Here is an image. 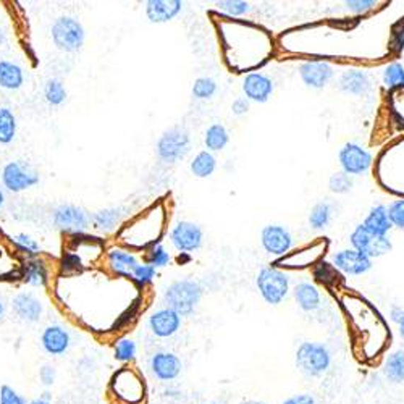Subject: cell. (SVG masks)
I'll return each mask as SVG.
<instances>
[{
	"label": "cell",
	"instance_id": "obj_1",
	"mask_svg": "<svg viewBox=\"0 0 404 404\" xmlns=\"http://www.w3.org/2000/svg\"><path fill=\"white\" fill-rule=\"evenodd\" d=\"M165 225V212L161 206H154L147 212L141 214L129 221L118 233L120 241L129 248L146 249L161 240Z\"/></svg>",
	"mask_w": 404,
	"mask_h": 404
},
{
	"label": "cell",
	"instance_id": "obj_2",
	"mask_svg": "<svg viewBox=\"0 0 404 404\" xmlns=\"http://www.w3.org/2000/svg\"><path fill=\"white\" fill-rule=\"evenodd\" d=\"M109 396L115 404H144L147 398L144 377L134 367L118 369L109 382Z\"/></svg>",
	"mask_w": 404,
	"mask_h": 404
},
{
	"label": "cell",
	"instance_id": "obj_3",
	"mask_svg": "<svg viewBox=\"0 0 404 404\" xmlns=\"http://www.w3.org/2000/svg\"><path fill=\"white\" fill-rule=\"evenodd\" d=\"M201 298H202V287L201 283L196 280L173 282L163 293L165 304L180 316L192 314Z\"/></svg>",
	"mask_w": 404,
	"mask_h": 404
},
{
	"label": "cell",
	"instance_id": "obj_4",
	"mask_svg": "<svg viewBox=\"0 0 404 404\" xmlns=\"http://www.w3.org/2000/svg\"><path fill=\"white\" fill-rule=\"evenodd\" d=\"M332 366V354L325 345L306 341L296 351V367L306 377H322Z\"/></svg>",
	"mask_w": 404,
	"mask_h": 404
},
{
	"label": "cell",
	"instance_id": "obj_5",
	"mask_svg": "<svg viewBox=\"0 0 404 404\" xmlns=\"http://www.w3.org/2000/svg\"><path fill=\"white\" fill-rule=\"evenodd\" d=\"M52 41L57 45V49L64 50V52H78L84 45L86 33L81 23L73 16H60L52 25Z\"/></svg>",
	"mask_w": 404,
	"mask_h": 404
},
{
	"label": "cell",
	"instance_id": "obj_6",
	"mask_svg": "<svg viewBox=\"0 0 404 404\" xmlns=\"http://www.w3.org/2000/svg\"><path fill=\"white\" fill-rule=\"evenodd\" d=\"M258 288L260 296H262L267 303L277 306L288 296L289 277L282 270L273 269V267H267V269H262L259 272Z\"/></svg>",
	"mask_w": 404,
	"mask_h": 404
},
{
	"label": "cell",
	"instance_id": "obj_7",
	"mask_svg": "<svg viewBox=\"0 0 404 404\" xmlns=\"http://www.w3.org/2000/svg\"><path fill=\"white\" fill-rule=\"evenodd\" d=\"M190 134L183 128H170L157 141V156L167 163H175L190 152Z\"/></svg>",
	"mask_w": 404,
	"mask_h": 404
},
{
	"label": "cell",
	"instance_id": "obj_8",
	"mask_svg": "<svg viewBox=\"0 0 404 404\" xmlns=\"http://www.w3.org/2000/svg\"><path fill=\"white\" fill-rule=\"evenodd\" d=\"M2 183L11 192H21L39 183V173L21 161L8 162L2 168Z\"/></svg>",
	"mask_w": 404,
	"mask_h": 404
},
{
	"label": "cell",
	"instance_id": "obj_9",
	"mask_svg": "<svg viewBox=\"0 0 404 404\" xmlns=\"http://www.w3.org/2000/svg\"><path fill=\"white\" fill-rule=\"evenodd\" d=\"M350 241L352 244V249L357 253L367 255L369 259L380 258L391 251L393 244L388 240V236H377L374 233L367 231L362 225H357L356 230L351 233Z\"/></svg>",
	"mask_w": 404,
	"mask_h": 404
},
{
	"label": "cell",
	"instance_id": "obj_10",
	"mask_svg": "<svg viewBox=\"0 0 404 404\" xmlns=\"http://www.w3.org/2000/svg\"><path fill=\"white\" fill-rule=\"evenodd\" d=\"M202 240L204 233L201 226L191 224V221H180L170 231V241H172L176 251L180 253L190 254L192 251H197L202 246Z\"/></svg>",
	"mask_w": 404,
	"mask_h": 404
},
{
	"label": "cell",
	"instance_id": "obj_11",
	"mask_svg": "<svg viewBox=\"0 0 404 404\" xmlns=\"http://www.w3.org/2000/svg\"><path fill=\"white\" fill-rule=\"evenodd\" d=\"M340 165L346 175H362L372 165V154L356 142H348L340 151Z\"/></svg>",
	"mask_w": 404,
	"mask_h": 404
},
{
	"label": "cell",
	"instance_id": "obj_12",
	"mask_svg": "<svg viewBox=\"0 0 404 404\" xmlns=\"http://www.w3.org/2000/svg\"><path fill=\"white\" fill-rule=\"evenodd\" d=\"M54 224L59 226L60 230L65 233H75V231H84L91 224V215L86 210L70 206V204H64L54 210Z\"/></svg>",
	"mask_w": 404,
	"mask_h": 404
},
{
	"label": "cell",
	"instance_id": "obj_13",
	"mask_svg": "<svg viewBox=\"0 0 404 404\" xmlns=\"http://www.w3.org/2000/svg\"><path fill=\"white\" fill-rule=\"evenodd\" d=\"M149 369L154 377L161 380V382H172V380L180 377L183 364H181L180 357L173 354V352L157 351L151 356Z\"/></svg>",
	"mask_w": 404,
	"mask_h": 404
},
{
	"label": "cell",
	"instance_id": "obj_14",
	"mask_svg": "<svg viewBox=\"0 0 404 404\" xmlns=\"http://www.w3.org/2000/svg\"><path fill=\"white\" fill-rule=\"evenodd\" d=\"M149 330L157 338H170L175 333H178L181 327V316L176 314L170 307H162L156 312H152L149 321H147Z\"/></svg>",
	"mask_w": 404,
	"mask_h": 404
},
{
	"label": "cell",
	"instance_id": "obj_15",
	"mask_svg": "<svg viewBox=\"0 0 404 404\" xmlns=\"http://www.w3.org/2000/svg\"><path fill=\"white\" fill-rule=\"evenodd\" d=\"M333 267L346 275H362L372 269V259L357 253L356 249H343L335 254Z\"/></svg>",
	"mask_w": 404,
	"mask_h": 404
},
{
	"label": "cell",
	"instance_id": "obj_16",
	"mask_svg": "<svg viewBox=\"0 0 404 404\" xmlns=\"http://www.w3.org/2000/svg\"><path fill=\"white\" fill-rule=\"evenodd\" d=\"M264 249L273 255H284L293 246V236L284 226L267 225L260 235Z\"/></svg>",
	"mask_w": 404,
	"mask_h": 404
},
{
	"label": "cell",
	"instance_id": "obj_17",
	"mask_svg": "<svg viewBox=\"0 0 404 404\" xmlns=\"http://www.w3.org/2000/svg\"><path fill=\"white\" fill-rule=\"evenodd\" d=\"M41 345L42 350L47 352L49 356H64L71 346V335L65 327L54 323V325L44 328L41 335Z\"/></svg>",
	"mask_w": 404,
	"mask_h": 404
},
{
	"label": "cell",
	"instance_id": "obj_18",
	"mask_svg": "<svg viewBox=\"0 0 404 404\" xmlns=\"http://www.w3.org/2000/svg\"><path fill=\"white\" fill-rule=\"evenodd\" d=\"M299 75L306 86L312 89H322L332 79L333 68L327 62H304L299 67Z\"/></svg>",
	"mask_w": 404,
	"mask_h": 404
},
{
	"label": "cell",
	"instance_id": "obj_19",
	"mask_svg": "<svg viewBox=\"0 0 404 404\" xmlns=\"http://www.w3.org/2000/svg\"><path fill=\"white\" fill-rule=\"evenodd\" d=\"M243 91L246 94L248 100L259 102V104H264L270 99V96L273 93V83L269 76H265L264 73H249V75L244 78L243 81Z\"/></svg>",
	"mask_w": 404,
	"mask_h": 404
},
{
	"label": "cell",
	"instance_id": "obj_20",
	"mask_svg": "<svg viewBox=\"0 0 404 404\" xmlns=\"http://www.w3.org/2000/svg\"><path fill=\"white\" fill-rule=\"evenodd\" d=\"M11 309L18 316L23 322L36 323L41 321L44 306L36 296L31 293H20L11 301Z\"/></svg>",
	"mask_w": 404,
	"mask_h": 404
},
{
	"label": "cell",
	"instance_id": "obj_21",
	"mask_svg": "<svg viewBox=\"0 0 404 404\" xmlns=\"http://www.w3.org/2000/svg\"><path fill=\"white\" fill-rule=\"evenodd\" d=\"M107 262H109L110 270L115 273L117 277L132 278L136 267L139 265L138 258L128 249L123 248H112L107 253Z\"/></svg>",
	"mask_w": 404,
	"mask_h": 404
},
{
	"label": "cell",
	"instance_id": "obj_22",
	"mask_svg": "<svg viewBox=\"0 0 404 404\" xmlns=\"http://www.w3.org/2000/svg\"><path fill=\"white\" fill-rule=\"evenodd\" d=\"M183 4L180 0H149L146 4L147 18L152 23H167L181 11Z\"/></svg>",
	"mask_w": 404,
	"mask_h": 404
},
{
	"label": "cell",
	"instance_id": "obj_23",
	"mask_svg": "<svg viewBox=\"0 0 404 404\" xmlns=\"http://www.w3.org/2000/svg\"><path fill=\"white\" fill-rule=\"evenodd\" d=\"M21 280L31 287H45L49 283V269L45 260L31 258L21 267Z\"/></svg>",
	"mask_w": 404,
	"mask_h": 404
},
{
	"label": "cell",
	"instance_id": "obj_24",
	"mask_svg": "<svg viewBox=\"0 0 404 404\" xmlns=\"http://www.w3.org/2000/svg\"><path fill=\"white\" fill-rule=\"evenodd\" d=\"M340 89L352 96H362L371 89V79L366 71L361 70H348L340 78Z\"/></svg>",
	"mask_w": 404,
	"mask_h": 404
},
{
	"label": "cell",
	"instance_id": "obj_25",
	"mask_svg": "<svg viewBox=\"0 0 404 404\" xmlns=\"http://www.w3.org/2000/svg\"><path fill=\"white\" fill-rule=\"evenodd\" d=\"M367 231L374 233L377 236H386L388 231L393 229L390 224L388 214H386L385 206H375L371 209V212L367 214L366 220L361 224Z\"/></svg>",
	"mask_w": 404,
	"mask_h": 404
},
{
	"label": "cell",
	"instance_id": "obj_26",
	"mask_svg": "<svg viewBox=\"0 0 404 404\" xmlns=\"http://www.w3.org/2000/svg\"><path fill=\"white\" fill-rule=\"evenodd\" d=\"M25 83V73L23 68L15 62L0 60V88L16 91Z\"/></svg>",
	"mask_w": 404,
	"mask_h": 404
},
{
	"label": "cell",
	"instance_id": "obj_27",
	"mask_svg": "<svg viewBox=\"0 0 404 404\" xmlns=\"http://www.w3.org/2000/svg\"><path fill=\"white\" fill-rule=\"evenodd\" d=\"M294 299L301 309L306 312H314L321 307V293L314 284L303 282L294 287Z\"/></svg>",
	"mask_w": 404,
	"mask_h": 404
},
{
	"label": "cell",
	"instance_id": "obj_28",
	"mask_svg": "<svg viewBox=\"0 0 404 404\" xmlns=\"http://www.w3.org/2000/svg\"><path fill=\"white\" fill-rule=\"evenodd\" d=\"M125 209L123 207H110V209H104L96 212L93 217H91V224L94 225V229L98 230H113L117 229V225L120 224V220L123 217Z\"/></svg>",
	"mask_w": 404,
	"mask_h": 404
},
{
	"label": "cell",
	"instance_id": "obj_29",
	"mask_svg": "<svg viewBox=\"0 0 404 404\" xmlns=\"http://www.w3.org/2000/svg\"><path fill=\"white\" fill-rule=\"evenodd\" d=\"M383 375L391 383L404 382V351H395L383 362Z\"/></svg>",
	"mask_w": 404,
	"mask_h": 404
},
{
	"label": "cell",
	"instance_id": "obj_30",
	"mask_svg": "<svg viewBox=\"0 0 404 404\" xmlns=\"http://www.w3.org/2000/svg\"><path fill=\"white\" fill-rule=\"evenodd\" d=\"M230 141V134L226 128L220 123H214L206 129V136H204V142L209 152H219L224 151Z\"/></svg>",
	"mask_w": 404,
	"mask_h": 404
},
{
	"label": "cell",
	"instance_id": "obj_31",
	"mask_svg": "<svg viewBox=\"0 0 404 404\" xmlns=\"http://www.w3.org/2000/svg\"><path fill=\"white\" fill-rule=\"evenodd\" d=\"M16 123L15 113L8 107H0V144H10L16 136Z\"/></svg>",
	"mask_w": 404,
	"mask_h": 404
},
{
	"label": "cell",
	"instance_id": "obj_32",
	"mask_svg": "<svg viewBox=\"0 0 404 404\" xmlns=\"http://www.w3.org/2000/svg\"><path fill=\"white\" fill-rule=\"evenodd\" d=\"M215 168H217V158L209 151L199 152L191 162V172L197 178H207L215 172Z\"/></svg>",
	"mask_w": 404,
	"mask_h": 404
},
{
	"label": "cell",
	"instance_id": "obj_33",
	"mask_svg": "<svg viewBox=\"0 0 404 404\" xmlns=\"http://www.w3.org/2000/svg\"><path fill=\"white\" fill-rule=\"evenodd\" d=\"M138 354V346L132 338H120L113 345V357L122 364H132Z\"/></svg>",
	"mask_w": 404,
	"mask_h": 404
},
{
	"label": "cell",
	"instance_id": "obj_34",
	"mask_svg": "<svg viewBox=\"0 0 404 404\" xmlns=\"http://www.w3.org/2000/svg\"><path fill=\"white\" fill-rule=\"evenodd\" d=\"M44 98L50 105H62L67 99V89L60 79H49L44 88Z\"/></svg>",
	"mask_w": 404,
	"mask_h": 404
},
{
	"label": "cell",
	"instance_id": "obj_35",
	"mask_svg": "<svg viewBox=\"0 0 404 404\" xmlns=\"http://www.w3.org/2000/svg\"><path fill=\"white\" fill-rule=\"evenodd\" d=\"M314 278L317 282H321L327 287H337L341 282L340 272L335 269L332 264L327 262H318L314 269Z\"/></svg>",
	"mask_w": 404,
	"mask_h": 404
},
{
	"label": "cell",
	"instance_id": "obj_36",
	"mask_svg": "<svg viewBox=\"0 0 404 404\" xmlns=\"http://www.w3.org/2000/svg\"><path fill=\"white\" fill-rule=\"evenodd\" d=\"M383 84L388 89H398L404 86V67L401 64H390L383 71Z\"/></svg>",
	"mask_w": 404,
	"mask_h": 404
},
{
	"label": "cell",
	"instance_id": "obj_37",
	"mask_svg": "<svg viewBox=\"0 0 404 404\" xmlns=\"http://www.w3.org/2000/svg\"><path fill=\"white\" fill-rule=\"evenodd\" d=\"M330 219H332V207L327 202H321L311 210L309 224L312 229H323L328 225Z\"/></svg>",
	"mask_w": 404,
	"mask_h": 404
},
{
	"label": "cell",
	"instance_id": "obj_38",
	"mask_svg": "<svg viewBox=\"0 0 404 404\" xmlns=\"http://www.w3.org/2000/svg\"><path fill=\"white\" fill-rule=\"evenodd\" d=\"M217 93V83L212 78H199L192 84V96L199 100L210 99Z\"/></svg>",
	"mask_w": 404,
	"mask_h": 404
},
{
	"label": "cell",
	"instance_id": "obj_39",
	"mask_svg": "<svg viewBox=\"0 0 404 404\" xmlns=\"http://www.w3.org/2000/svg\"><path fill=\"white\" fill-rule=\"evenodd\" d=\"M83 269H84L83 259L76 251H68L62 255L60 270L64 275H73V273H79Z\"/></svg>",
	"mask_w": 404,
	"mask_h": 404
},
{
	"label": "cell",
	"instance_id": "obj_40",
	"mask_svg": "<svg viewBox=\"0 0 404 404\" xmlns=\"http://www.w3.org/2000/svg\"><path fill=\"white\" fill-rule=\"evenodd\" d=\"M147 264H151L154 269H157V267H167L170 264V253L165 249L162 244H154L149 249H147Z\"/></svg>",
	"mask_w": 404,
	"mask_h": 404
},
{
	"label": "cell",
	"instance_id": "obj_41",
	"mask_svg": "<svg viewBox=\"0 0 404 404\" xmlns=\"http://www.w3.org/2000/svg\"><path fill=\"white\" fill-rule=\"evenodd\" d=\"M11 243L15 244V248L18 249V251L25 253L28 255H37L39 251H41V248H39V243L31 238L30 235H25V233H21V235H16V236H11Z\"/></svg>",
	"mask_w": 404,
	"mask_h": 404
},
{
	"label": "cell",
	"instance_id": "obj_42",
	"mask_svg": "<svg viewBox=\"0 0 404 404\" xmlns=\"http://www.w3.org/2000/svg\"><path fill=\"white\" fill-rule=\"evenodd\" d=\"M157 275V270L154 269L151 264L147 262H139V265L136 267L133 275H132V280L138 284V287L144 288L147 283H151L154 278Z\"/></svg>",
	"mask_w": 404,
	"mask_h": 404
},
{
	"label": "cell",
	"instance_id": "obj_43",
	"mask_svg": "<svg viewBox=\"0 0 404 404\" xmlns=\"http://www.w3.org/2000/svg\"><path fill=\"white\" fill-rule=\"evenodd\" d=\"M68 243H70L73 251H76V249L81 246H94V244H99V246H102L100 238L88 235V233H84V231L68 233Z\"/></svg>",
	"mask_w": 404,
	"mask_h": 404
},
{
	"label": "cell",
	"instance_id": "obj_44",
	"mask_svg": "<svg viewBox=\"0 0 404 404\" xmlns=\"http://www.w3.org/2000/svg\"><path fill=\"white\" fill-rule=\"evenodd\" d=\"M330 191L337 192V195H345V192L351 191L352 187V180L350 178V175H346L343 172L332 175V178L328 181Z\"/></svg>",
	"mask_w": 404,
	"mask_h": 404
},
{
	"label": "cell",
	"instance_id": "obj_45",
	"mask_svg": "<svg viewBox=\"0 0 404 404\" xmlns=\"http://www.w3.org/2000/svg\"><path fill=\"white\" fill-rule=\"evenodd\" d=\"M217 7L230 16H240V15L248 13V11L251 10L249 4L241 2V0H224V2L217 4Z\"/></svg>",
	"mask_w": 404,
	"mask_h": 404
},
{
	"label": "cell",
	"instance_id": "obj_46",
	"mask_svg": "<svg viewBox=\"0 0 404 404\" xmlns=\"http://www.w3.org/2000/svg\"><path fill=\"white\" fill-rule=\"evenodd\" d=\"M386 214H388L391 226L404 230V199L391 202L388 209H386Z\"/></svg>",
	"mask_w": 404,
	"mask_h": 404
},
{
	"label": "cell",
	"instance_id": "obj_47",
	"mask_svg": "<svg viewBox=\"0 0 404 404\" xmlns=\"http://www.w3.org/2000/svg\"><path fill=\"white\" fill-rule=\"evenodd\" d=\"M0 404H28L18 391L8 385L0 386Z\"/></svg>",
	"mask_w": 404,
	"mask_h": 404
},
{
	"label": "cell",
	"instance_id": "obj_48",
	"mask_svg": "<svg viewBox=\"0 0 404 404\" xmlns=\"http://www.w3.org/2000/svg\"><path fill=\"white\" fill-rule=\"evenodd\" d=\"M390 49L391 52L395 54H400L401 50L404 49V26H398L391 33V37H390Z\"/></svg>",
	"mask_w": 404,
	"mask_h": 404
},
{
	"label": "cell",
	"instance_id": "obj_49",
	"mask_svg": "<svg viewBox=\"0 0 404 404\" xmlns=\"http://www.w3.org/2000/svg\"><path fill=\"white\" fill-rule=\"evenodd\" d=\"M346 7L356 13H366V11L372 10L377 2L375 0H346Z\"/></svg>",
	"mask_w": 404,
	"mask_h": 404
},
{
	"label": "cell",
	"instance_id": "obj_50",
	"mask_svg": "<svg viewBox=\"0 0 404 404\" xmlns=\"http://www.w3.org/2000/svg\"><path fill=\"white\" fill-rule=\"evenodd\" d=\"M55 379H57V371L54 366L45 364V366L41 367V371H39V380H41V383L44 386H52L55 383Z\"/></svg>",
	"mask_w": 404,
	"mask_h": 404
},
{
	"label": "cell",
	"instance_id": "obj_51",
	"mask_svg": "<svg viewBox=\"0 0 404 404\" xmlns=\"http://www.w3.org/2000/svg\"><path fill=\"white\" fill-rule=\"evenodd\" d=\"M283 404H318V401L316 400V396H312L309 393H301L287 398Z\"/></svg>",
	"mask_w": 404,
	"mask_h": 404
},
{
	"label": "cell",
	"instance_id": "obj_52",
	"mask_svg": "<svg viewBox=\"0 0 404 404\" xmlns=\"http://www.w3.org/2000/svg\"><path fill=\"white\" fill-rule=\"evenodd\" d=\"M249 110V100L246 98H241V99H236L235 102L231 104V112L235 113V115H244V113H248Z\"/></svg>",
	"mask_w": 404,
	"mask_h": 404
},
{
	"label": "cell",
	"instance_id": "obj_53",
	"mask_svg": "<svg viewBox=\"0 0 404 404\" xmlns=\"http://www.w3.org/2000/svg\"><path fill=\"white\" fill-rule=\"evenodd\" d=\"M390 318L400 325V323L404 321V309H401V307H398V306L393 307V309L390 311Z\"/></svg>",
	"mask_w": 404,
	"mask_h": 404
},
{
	"label": "cell",
	"instance_id": "obj_54",
	"mask_svg": "<svg viewBox=\"0 0 404 404\" xmlns=\"http://www.w3.org/2000/svg\"><path fill=\"white\" fill-rule=\"evenodd\" d=\"M28 404H52V403H50L49 393H44V396L36 398V400H33V401H30Z\"/></svg>",
	"mask_w": 404,
	"mask_h": 404
},
{
	"label": "cell",
	"instance_id": "obj_55",
	"mask_svg": "<svg viewBox=\"0 0 404 404\" xmlns=\"http://www.w3.org/2000/svg\"><path fill=\"white\" fill-rule=\"evenodd\" d=\"M190 260H191V258H190V255H187L186 253H180L178 258H176V262H178L180 265L190 262Z\"/></svg>",
	"mask_w": 404,
	"mask_h": 404
},
{
	"label": "cell",
	"instance_id": "obj_56",
	"mask_svg": "<svg viewBox=\"0 0 404 404\" xmlns=\"http://www.w3.org/2000/svg\"><path fill=\"white\" fill-rule=\"evenodd\" d=\"M4 204H5V195H4V191L0 190V209L4 207Z\"/></svg>",
	"mask_w": 404,
	"mask_h": 404
},
{
	"label": "cell",
	"instance_id": "obj_57",
	"mask_svg": "<svg viewBox=\"0 0 404 404\" xmlns=\"http://www.w3.org/2000/svg\"><path fill=\"white\" fill-rule=\"evenodd\" d=\"M5 314V304H4V301L0 299V317H2Z\"/></svg>",
	"mask_w": 404,
	"mask_h": 404
},
{
	"label": "cell",
	"instance_id": "obj_58",
	"mask_svg": "<svg viewBox=\"0 0 404 404\" xmlns=\"http://www.w3.org/2000/svg\"><path fill=\"white\" fill-rule=\"evenodd\" d=\"M4 42H5V33H4L2 28H0V45H2Z\"/></svg>",
	"mask_w": 404,
	"mask_h": 404
},
{
	"label": "cell",
	"instance_id": "obj_59",
	"mask_svg": "<svg viewBox=\"0 0 404 404\" xmlns=\"http://www.w3.org/2000/svg\"><path fill=\"white\" fill-rule=\"evenodd\" d=\"M241 404H267L264 401H253V400H249V401H243Z\"/></svg>",
	"mask_w": 404,
	"mask_h": 404
},
{
	"label": "cell",
	"instance_id": "obj_60",
	"mask_svg": "<svg viewBox=\"0 0 404 404\" xmlns=\"http://www.w3.org/2000/svg\"><path fill=\"white\" fill-rule=\"evenodd\" d=\"M400 335H401V338L404 341V321L400 323Z\"/></svg>",
	"mask_w": 404,
	"mask_h": 404
}]
</instances>
